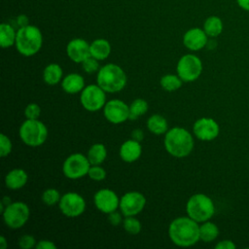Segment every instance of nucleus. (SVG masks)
Here are the masks:
<instances>
[{"mask_svg": "<svg viewBox=\"0 0 249 249\" xmlns=\"http://www.w3.org/2000/svg\"><path fill=\"white\" fill-rule=\"evenodd\" d=\"M168 236L177 246H192L200 239L199 225L189 216L175 218L168 227Z\"/></svg>", "mask_w": 249, "mask_h": 249, "instance_id": "nucleus-1", "label": "nucleus"}, {"mask_svg": "<svg viewBox=\"0 0 249 249\" xmlns=\"http://www.w3.org/2000/svg\"><path fill=\"white\" fill-rule=\"evenodd\" d=\"M163 144L169 155L182 159L192 153L194 149V138L187 129L175 126L166 131Z\"/></svg>", "mask_w": 249, "mask_h": 249, "instance_id": "nucleus-2", "label": "nucleus"}, {"mask_svg": "<svg viewBox=\"0 0 249 249\" xmlns=\"http://www.w3.org/2000/svg\"><path fill=\"white\" fill-rule=\"evenodd\" d=\"M126 81L125 72L117 64H105L97 71L96 83L106 92L121 91L125 87Z\"/></svg>", "mask_w": 249, "mask_h": 249, "instance_id": "nucleus-3", "label": "nucleus"}, {"mask_svg": "<svg viewBox=\"0 0 249 249\" xmlns=\"http://www.w3.org/2000/svg\"><path fill=\"white\" fill-rule=\"evenodd\" d=\"M43 35L41 30L35 25L19 27L17 31L16 48L23 56H32L42 48Z\"/></svg>", "mask_w": 249, "mask_h": 249, "instance_id": "nucleus-4", "label": "nucleus"}, {"mask_svg": "<svg viewBox=\"0 0 249 249\" xmlns=\"http://www.w3.org/2000/svg\"><path fill=\"white\" fill-rule=\"evenodd\" d=\"M187 215L197 223H203L212 218L215 213L213 200L204 194L193 195L186 204Z\"/></svg>", "mask_w": 249, "mask_h": 249, "instance_id": "nucleus-5", "label": "nucleus"}, {"mask_svg": "<svg viewBox=\"0 0 249 249\" xmlns=\"http://www.w3.org/2000/svg\"><path fill=\"white\" fill-rule=\"evenodd\" d=\"M21 141L30 147H38L45 143L48 137V128L41 121L29 120L24 121L18 130Z\"/></svg>", "mask_w": 249, "mask_h": 249, "instance_id": "nucleus-6", "label": "nucleus"}, {"mask_svg": "<svg viewBox=\"0 0 249 249\" xmlns=\"http://www.w3.org/2000/svg\"><path fill=\"white\" fill-rule=\"evenodd\" d=\"M3 221L6 226L13 230L23 227L29 219L30 210L28 205L23 201H13L6 206L2 213Z\"/></svg>", "mask_w": 249, "mask_h": 249, "instance_id": "nucleus-7", "label": "nucleus"}, {"mask_svg": "<svg viewBox=\"0 0 249 249\" xmlns=\"http://www.w3.org/2000/svg\"><path fill=\"white\" fill-rule=\"evenodd\" d=\"M176 71L183 82H194L202 72V62L195 54H184L177 62Z\"/></svg>", "mask_w": 249, "mask_h": 249, "instance_id": "nucleus-8", "label": "nucleus"}, {"mask_svg": "<svg viewBox=\"0 0 249 249\" xmlns=\"http://www.w3.org/2000/svg\"><path fill=\"white\" fill-rule=\"evenodd\" d=\"M88 157L81 153L71 154L62 164V172L69 179H79L88 175L90 167Z\"/></svg>", "mask_w": 249, "mask_h": 249, "instance_id": "nucleus-9", "label": "nucleus"}, {"mask_svg": "<svg viewBox=\"0 0 249 249\" xmlns=\"http://www.w3.org/2000/svg\"><path fill=\"white\" fill-rule=\"evenodd\" d=\"M106 91L97 84L89 85L81 91L80 101L82 106L89 112H97L106 104Z\"/></svg>", "mask_w": 249, "mask_h": 249, "instance_id": "nucleus-10", "label": "nucleus"}, {"mask_svg": "<svg viewBox=\"0 0 249 249\" xmlns=\"http://www.w3.org/2000/svg\"><path fill=\"white\" fill-rule=\"evenodd\" d=\"M58 207L63 215L74 218L84 213L86 210V201L80 194L68 192L61 196Z\"/></svg>", "mask_w": 249, "mask_h": 249, "instance_id": "nucleus-11", "label": "nucleus"}, {"mask_svg": "<svg viewBox=\"0 0 249 249\" xmlns=\"http://www.w3.org/2000/svg\"><path fill=\"white\" fill-rule=\"evenodd\" d=\"M146 205V197L143 194L132 191L125 193L120 198L119 208L122 214L125 216H135L139 214Z\"/></svg>", "mask_w": 249, "mask_h": 249, "instance_id": "nucleus-12", "label": "nucleus"}, {"mask_svg": "<svg viewBox=\"0 0 249 249\" xmlns=\"http://www.w3.org/2000/svg\"><path fill=\"white\" fill-rule=\"evenodd\" d=\"M105 119L115 124L129 120V106L121 99H111L103 107Z\"/></svg>", "mask_w": 249, "mask_h": 249, "instance_id": "nucleus-13", "label": "nucleus"}, {"mask_svg": "<svg viewBox=\"0 0 249 249\" xmlns=\"http://www.w3.org/2000/svg\"><path fill=\"white\" fill-rule=\"evenodd\" d=\"M219 131L218 123L211 118H200L196 121L193 126L195 136L202 141L214 140L219 135Z\"/></svg>", "mask_w": 249, "mask_h": 249, "instance_id": "nucleus-14", "label": "nucleus"}, {"mask_svg": "<svg viewBox=\"0 0 249 249\" xmlns=\"http://www.w3.org/2000/svg\"><path fill=\"white\" fill-rule=\"evenodd\" d=\"M93 202L100 212L109 214L118 209L120 205V198L114 191L101 189L95 193Z\"/></svg>", "mask_w": 249, "mask_h": 249, "instance_id": "nucleus-15", "label": "nucleus"}, {"mask_svg": "<svg viewBox=\"0 0 249 249\" xmlns=\"http://www.w3.org/2000/svg\"><path fill=\"white\" fill-rule=\"evenodd\" d=\"M90 44L82 38H74L68 42L66 46V53L68 57L76 62L82 63L90 56Z\"/></svg>", "mask_w": 249, "mask_h": 249, "instance_id": "nucleus-16", "label": "nucleus"}, {"mask_svg": "<svg viewBox=\"0 0 249 249\" xmlns=\"http://www.w3.org/2000/svg\"><path fill=\"white\" fill-rule=\"evenodd\" d=\"M208 43V36L203 28L193 27L187 30L183 36V44L190 51H199Z\"/></svg>", "mask_w": 249, "mask_h": 249, "instance_id": "nucleus-17", "label": "nucleus"}, {"mask_svg": "<svg viewBox=\"0 0 249 249\" xmlns=\"http://www.w3.org/2000/svg\"><path fill=\"white\" fill-rule=\"evenodd\" d=\"M142 154L140 142L134 139L124 141L120 147V157L125 162H133L137 160Z\"/></svg>", "mask_w": 249, "mask_h": 249, "instance_id": "nucleus-18", "label": "nucleus"}, {"mask_svg": "<svg viewBox=\"0 0 249 249\" xmlns=\"http://www.w3.org/2000/svg\"><path fill=\"white\" fill-rule=\"evenodd\" d=\"M28 180L26 171L22 168H14L5 176V185L10 190H19L25 186Z\"/></svg>", "mask_w": 249, "mask_h": 249, "instance_id": "nucleus-19", "label": "nucleus"}, {"mask_svg": "<svg viewBox=\"0 0 249 249\" xmlns=\"http://www.w3.org/2000/svg\"><path fill=\"white\" fill-rule=\"evenodd\" d=\"M61 88L69 94L78 93L85 88V79L78 73H70L62 79Z\"/></svg>", "mask_w": 249, "mask_h": 249, "instance_id": "nucleus-20", "label": "nucleus"}, {"mask_svg": "<svg viewBox=\"0 0 249 249\" xmlns=\"http://www.w3.org/2000/svg\"><path fill=\"white\" fill-rule=\"evenodd\" d=\"M90 55L97 60L106 59L111 53V45L109 41L103 38L95 39L90 43Z\"/></svg>", "mask_w": 249, "mask_h": 249, "instance_id": "nucleus-21", "label": "nucleus"}, {"mask_svg": "<svg viewBox=\"0 0 249 249\" xmlns=\"http://www.w3.org/2000/svg\"><path fill=\"white\" fill-rule=\"evenodd\" d=\"M63 71L59 64L50 63L43 71V80L50 86H54L62 80Z\"/></svg>", "mask_w": 249, "mask_h": 249, "instance_id": "nucleus-22", "label": "nucleus"}, {"mask_svg": "<svg viewBox=\"0 0 249 249\" xmlns=\"http://www.w3.org/2000/svg\"><path fill=\"white\" fill-rule=\"evenodd\" d=\"M147 128L153 134L161 135L165 134L168 130V124L163 116L154 114L147 120Z\"/></svg>", "mask_w": 249, "mask_h": 249, "instance_id": "nucleus-23", "label": "nucleus"}, {"mask_svg": "<svg viewBox=\"0 0 249 249\" xmlns=\"http://www.w3.org/2000/svg\"><path fill=\"white\" fill-rule=\"evenodd\" d=\"M17 31L10 23L3 22L0 24V46L3 49L16 45Z\"/></svg>", "mask_w": 249, "mask_h": 249, "instance_id": "nucleus-24", "label": "nucleus"}, {"mask_svg": "<svg viewBox=\"0 0 249 249\" xmlns=\"http://www.w3.org/2000/svg\"><path fill=\"white\" fill-rule=\"evenodd\" d=\"M223 20L217 16H210L204 20L203 30L210 38L218 37L223 32Z\"/></svg>", "mask_w": 249, "mask_h": 249, "instance_id": "nucleus-25", "label": "nucleus"}, {"mask_svg": "<svg viewBox=\"0 0 249 249\" xmlns=\"http://www.w3.org/2000/svg\"><path fill=\"white\" fill-rule=\"evenodd\" d=\"M87 157L91 165L101 164L107 157L106 147L101 143H95L89 149Z\"/></svg>", "mask_w": 249, "mask_h": 249, "instance_id": "nucleus-26", "label": "nucleus"}, {"mask_svg": "<svg viewBox=\"0 0 249 249\" xmlns=\"http://www.w3.org/2000/svg\"><path fill=\"white\" fill-rule=\"evenodd\" d=\"M219 235V229L218 227L208 221L203 222L200 226H199V238L200 240H202L203 242H211L213 240H215Z\"/></svg>", "mask_w": 249, "mask_h": 249, "instance_id": "nucleus-27", "label": "nucleus"}, {"mask_svg": "<svg viewBox=\"0 0 249 249\" xmlns=\"http://www.w3.org/2000/svg\"><path fill=\"white\" fill-rule=\"evenodd\" d=\"M182 79L178 75L173 74H166L162 76L160 80V87L166 91H174L181 88L182 86Z\"/></svg>", "mask_w": 249, "mask_h": 249, "instance_id": "nucleus-28", "label": "nucleus"}, {"mask_svg": "<svg viewBox=\"0 0 249 249\" xmlns=\"http://www.w3.org/2000/svg\"><path fill=\"white\" fill-rule=\"evenodd\" d=\"M148 111V103L143 98H137L129 105V120H137Z\"/></svg>", "mask_w": 249, "mask_h": 249, "instance_id": "nucleus-29", "label": "nucleus"}, {"mask_svg": "<svg viewBox=\"0 0 249 249\" xmlns=\"http://www.w3.org/2000/svg\"><path fill=\"white\" fill-rule=\"evenodd\" d=\"M61 198L60 193L53 188H49L45 190L42 194V201L44 204L48 206H53L55 204H58L59 200Z\"/></svg>", "mask_w": 249, "mask_h": 249, "instance_id": "nucleus-30", "label": "nucleus"}, {"mask_svg": "<svg viewBox=\"0 0 249 249\" xmlns=\"http://www.w3.org/2000/svg\"><path fill=\"white\" fill-rule=\"evenodd\" d=\"M123 227L129 234H137L141 231V223L134 216H125L123 221Z\"/></svg>", "mask_w": 249, "mask_h": 249, "instance_id": "nucleus-31", "label": "nucleus"}, {"mask_svg": "<svg viewBox=\"0 0 249 249\" xmlns=\"http://www.w3.org/2000/svg\"><path fill=\"white\" fill-rule=\"evenodd\" d=\"M88 175L90 179L94 181H102L106 177V171L105 169L101 166V164H96V165H90Z\"/></svg>", "mask_w": 249, "mask_h": 249, "instance_id": "nucleus-32", "label": "nucleus"}, {"mask_svg": "<svg viewBox=\"0 0 249 249\" xmlns=\"http://www.w3.org/2000/svg\"><path fill=\"white\" fill-rule=\"evenodd\" d=\"M99 60H97L96 58L92 57L91 55L89 57H88L87 59H85L82 62V67L84 69L85 72L91 74V73H95L99 70Z\"/></svg>", "mask_w": 249, "mask_h": 249, "instance_id": "nucleus-33", "label": "nucleus"}, {"mask_svg": "<svg viewBox=\"0 0 249 249\" xmlns=\"http://www.w3.org/2000/svg\"><path fill=\"white\" fill-rule=\"evenodd\" d=\"M12 141L11 139L4 133H1L0 136V155L2 158L7 157L12 152Z\"/></svg>", "mask_w": 249, "mask_h": 249, "instance_id": "nucleus-34", "label": "nucleus"}, {"mask_svg": "<svg viewBox=\"0 0 249 249\" xmlns=\"http://www.w3.org/2000/svg\"><path fill=\"white\" fill-rule=\"evenodd\" d=\"M41 114V108L36 103H29L24 109V115L26 119L37 120Z\"/></svg>", "mask_w": 249, "mask_h": 249, "instance_id": "nucleus-35", "label": "nucleus"}, {"mask_svg": "<svg viewBox=\"0 0 249 249\" xmlns=\"http://www.w3.org/2000/svg\"><path fill=\"white\" fill-rule=\"evenodd\" d=\"M37 244L36 239L31 234H23L18 239V245L21 249H31Z\"/></svg>", "mask_w": 249, "mask_h": 249, "instance_id": "nucleus-36", "label": "nucleus"}, {"mask_svg": "<svg viewBox=\"0 0 249 249\" xmlns=\"http://www.w3.org/2000/svg\"><path fill=\"white\" fill-rule=\"evenodd\" d=\"M121 213H119L117 210H115L108 214V221L112 226H119L121 223H123L124 220H123Z\"/></svg>", "mask_w": 249, "mask_h": 249, "instance_id": "nucleus-37", "label": "nucleus"}, {"mask_svg": "<svg viewBox=\"0 0 249 249\" xmlns=\"http://www.w3.org/2000/svg\"><path fill=\"white\" fill-rule=\"evenodd\" d=\"M35 248L36 249H55L56 245L53 241H51V240L42 239V240L37 242Z\"/></svg>", "mask_w": 249, "mask_h": 249, "instance_id": "nucleus-38", "label": "nucleus"}, {"mask_svg": "<svg viewBox=\"0 0 249 249\" xmlns=\"http://www.w3.org/2000/svg\"><path fill=\"white\" fill-rule=\"evenodd\" d=\"M216 249H234L235 248V244L229 239H225L222 241H219L216 245H215Z\"/></svg>", "mask_w": 249, "mask_h": 249, "instance_id": "nucleus-39", "label": "nucleus"}, {"mask_svg": "<svg viewBox=\"0 0 249 249\" xmlns=\"http://www.w3.org/2000/svg\"><path fill=\"white\" fill-rule=\"evenodd\" d=\"M16 22H17V25L19 27H24V26H27L29 25V18L26 15L24 14H21V15H18L16 18Z\"/></svg>", "mask_w": 249, "mask_h": 249, "instance_id": "nucleus-40", "label": "nucleus"}, {"mask_svg": "<svg viewBox=\"0 0 249 249\" xmlns=\"http://www.w3.org/2000/svg\"><path fill=\"white\" fill-rule=\"evenodd\" d=\"M131 138L136 140V141H138V142H141L144 139V132H143V130L140 129V128H136V129L132 130Z\"/></svg>", "mask_w": 249, "mask_h": 249, "instance_id": "nucleus-41", "label": "nucleus"}, {"mask_svg": "<svg viewBox=\"0 0 249 249\" xmlns=\"http://www.w3.org/2000/svg\"><path fill=\"white\" fill-rule=\"evenodd\" d=\"M237 6L245 12H249V0H235Z\"/></svg>", "mask_w": 249, "mask_h": 249, "instance_id": "nucleus-42", "label": "nucleus"}, {"mask_svg": "<svg viewBox=\"0 0 249 249\" xmlns=\"http://www.w3.org/2000/svg\"><path fill=\"white\" fill-rule=\"evenodd\" d=\"M8 247V242L5 236H0V248L1 249H6Z\"/></svg>", "mask_w": 249, "mask_h": 249, "instance_id": "nucleus-43", "label": "nucleus"}, {"mask_svg": "<svg viewBox=\"0 0 249 249\" xmlns=\"http://www.w3.org/2000/svg\"><path fill=\"white\" fill-rule=\"evenodd\" d=\"M1 202H2L5 206H8V205H9V204H11L13 201H12V199H11V197H10V196H5L2 198Z\"/></svg>", "mask_w": 249, "mask_h": 249, "instance_id": "nucleus-44", "label": "nucleus"}]
</instances>
